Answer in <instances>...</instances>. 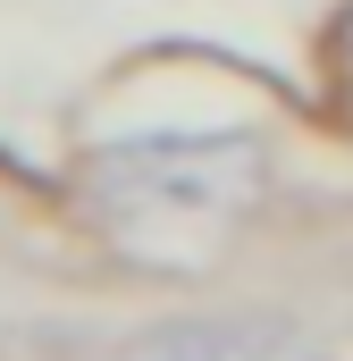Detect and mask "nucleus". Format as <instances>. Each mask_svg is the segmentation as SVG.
<instances>
[{
	"instance_id": "obj_2",
	"label": "nucleus",
	"mask_w": 353,
	"mask_h": 361,
	"mask_svg": "<svg viewBox=\"0 0 353 361\" xmlns=\"http://www.w3.org/2000/svg\"><path fill=\"white\" fill-rule=\"evenodd\" d=\"M219 361H320V345L303 328H286V319H227Z\"/></svg>"
},
{
	"instance_id": "obj_1",
	"label": "nucleus",
	"mask_w": 353,
	"mask_h": 361,
	"mask_svg": "<svg viewBox=\"0 0 353 361\" xmlns=\"http://www.w3.org/2000/svg\"><path fill=\"white\" fill-rule=\"evenodd\" d=\"M109 177H126L143 202H176V210H227L244 193H261V152L227 143V135H135L101 152Z\"/></svg>"
},
{
	"instance_id": "obj_3",
	"label": "nucleus",
	"mask_w": 353,
	"mask_h": 361,
	"mask_svg": "<svg viewBox=\"0 0 353 361\" xmlns=\"http://www.w3.org/2000/svg\"><path fill=\"white\" fill-rule=\"evenodd\" d=\"M219 319H160L135 345H118V361H219Z\"/></svg>"
}]
</instances>
